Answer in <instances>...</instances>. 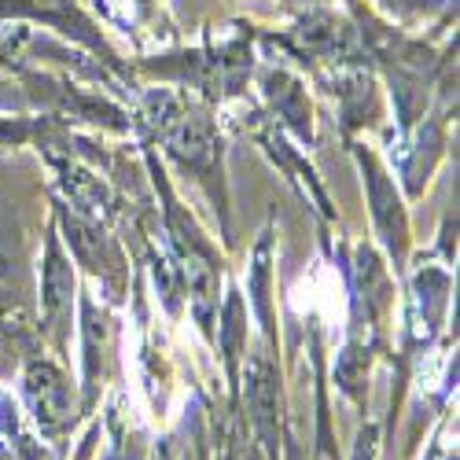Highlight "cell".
<instances>
[{
	"label": "cell",
	"instance_id": "6da1fadb",
	"mask_svg": "<svg viewBox=\"0 0 460 460\" xmlns=\"http://www.w3.org/2000/svg\"><path fill=\"white\" fill-rule=\"evenodd\" d=\"M26 398L45 431H59L70 420V387L52 365H33L26 372Z\"/></svg>",
	"mask_w": 460,
	"mask_h": 460
},
{
	"label": "cell",
	"instance_id": "7a4b0ae2",
	"mask_svg": "<svg viewBox=\"0 0 460 460\" xmlns=\"http://www.w3.org/2000/svg\"><path fill=\"white\" fill-rule=\"evenodd\" d=\"M247 398H251V412L258 420L261 435L270 438V446H277V376L270 365L254 361L247 372Z\"/></svg>",
	"mask_w": 460,
	"mask_h": 460
},
{
	"label": "cell",
	"instance_id": "3957f363",
	"mask_svg": "<svg viewBox=\"0 0 460 460\" xmlns=\"http://www.w3.org/2000/svg\"><path fill=\"white\" fill-rule=\"evenodd\" d=\"M70 291H74V277L70 265L63 261L59 247L49 243V258H45V280H41V295H45V317L56 321L59 314L70 310Z\"/></svg>",
	"mask_w": 460,
	"mask_h": 460
},
{
	"label": "cell",
	"instance_id": "277c9868",
	"mask_svg": "<svg viewBox=\"0 0 460 460\" xmlns=\"http://www.w3.org/2000/svg\"><path fill=\"white\" fill-rule=\"evenodd\" d=\"M368 177H372V203H376V217L383 225V233H387V243L402 247L405 240V217H402V207H398V196H394V188L383 181V173L376 166H368Z\"/></svg>",
	"mask_w": 460,
	"mask_h": 460
},
{
	"label": "cell",
	"instance_id": "5b68a950",
	"mask_svg": "<svg viewBox=\"0 0 460 460\" xmlns=\"http://www.w3.org/2000/svg\"><path fill=\"white\" fill-rule=\"evenodd\" d=\"M354 460H376V449H372V431L358 442V449H354Z\"/></svg>",
	"mask_w": 460,
	"mask_h": 460
},
{
	"label": "cell",
	"instance_id": "8992f818",
	"mask_svg": "<svg viewBox=\"0 0 460 460\" xmlns=\"http://www.w3.org/2000/svg\"><path fill=\"white\" fill-rule=\"evenodd\" d=\"M122 460H129V453H126V456H122ZM133 460H137V456H133Z\"/></svg>",
	"mask_w": 460,
	"mask_h": 460
}]
</instances>
